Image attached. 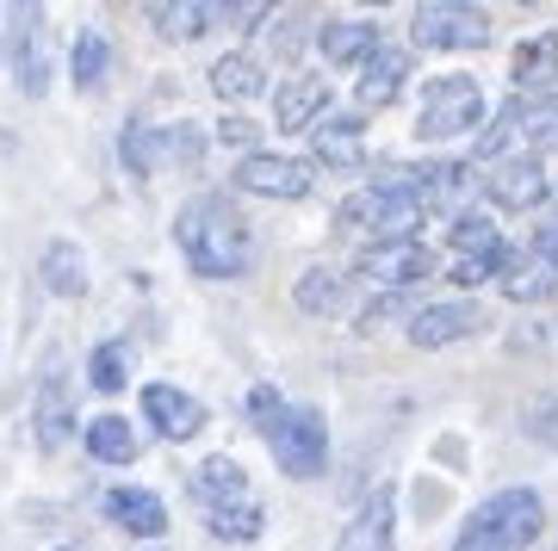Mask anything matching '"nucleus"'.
Listing matches in <instances>:
<instances>
[{"instance_id":"nucleus-1","label":"nucleus","mask_w":558,"mask_h":551,"mask_svg":"<svg viewBox=\"0 0 558 551\" xmlns=\"http://www.w3.org/2000/svg\"><path fill=\"white\" fill-rule=\"evenodd\" d=\"M174 248L199 279H242L255 273V223L230 193H193L174 217Z\"/></svg>"},{"instance_id":"nucleus-2","label":"nucleus","mask_w":558,"mask_h":551,"mask_svg":"<svg viewBox=\"0 0 558 551\" xmlns=\"http://www.w3.org/2000/svg\"><path fill=\"white\" fill-rule=\"evenodd\" d=\"M546 532V502L534 483L484 495L478 509L465 514V527L453 532V551H527Z\"/></svg>"},{"instance_id":"nucleus-3","label":"nucleus","mask_w":558,"mask_h":551,"mask_svg":"<svg viewBox=\"0 0 558 551\" xmlns=\"http://www.w3.org/2000/svg\"><path fill=\"white\" fill-rule=\"evenodd\" d=\"M490 119V99L472 75H435L428 94H422L416 112V137L422 143H447V137H472L478 124Z\"/></svg>"},{"instance_id":"nucleus-4","label":"nucleus","mask_w":558,"mask_h":551,"mask_svg":"<svg viewBox=\"0 0 558 551\" xmlns=\"http://www.w3.org/2000/svg\"><path fill=\"white\" fill-rule=\"evenodd\" d=\"M267 453H274V465H279L286 477L311 483V477L329 472V421H323L317 409L292 403V409H286L274 428H267Z\"/></svg>"},{"instance_id":"nucleus-5","label":"nucleus","mask_w":558,"mask_h":551,"mask_svg":"<svg viewBox=\"0 0 558 551\" xmlns=\"http://www.w3.org/2000/svg\"><path fill=\"white\" fill-rule=\"evenodd\" d=\"M435 273V255L428 242H373V248H354L348 260V279L366 285V292H416L422 279Z\"/></svg>"},{"instance_id":"nucleus-6","label":"nucleus","mask_w":558,"mask_h":551,"mask_svg":"<svg viewBox=\"0 0 558 551\" xmlns=\"http://www.w3.org/2000/svg\"><path fill=\"white\" fill-rule=\"evenodd\" d=\"M410 44L416 50H484L490 44V13L465 0H428L410 13Z\"/></svg>"},{"instance_id":"nucleus-7","label":"nucleus","mask_w":558,"mask_h":551,"mask_svg":"<svg viewBox=\"0 0 558 551\" xmlns=\"http://www.w3.org/2000/svg\"><path fill=\"white\" fill-rule=\"evenodd\" d=\"M230 186H236V193H255V198H279V205H299V198H311V186H317V168L304 156H274V149H260V156H242L236 168H230Z\"/></svg>"},{"instance_id":"nucleus-8","label":"nucleus","mask_w":558,"mask_h":551,"mask_svg":"<svg viewBox=\"0 0 558 551\" xmlns=\"http://www.w3.org/2000/svg\"><path fill=\"white\" fill-rule=\"evenodd\" d=\"M484 304H472V297H447V304H422L416 316H410V347H422V354H440V347H453V341L465 335H484Z\"/></svg>"},{"instance_id":"nucleus-9","label":"nucleus","mask_w":558,"mask_h":551,"mask_svg":"<svg viewBox=\"0 0 558 551\" xmlns=\"http://www.w3.org/2000/svg\"><path fill=\"white\" fill-rule=\"evenodd\" d=\"M143 421H149V433H161V440H174V446H186V440H199L205 421H211V409H205L193 391H180V384H143Z\"/></svg>"},{"instance_id":"nucleus-10","label":"nucleus","mask_w":558,"mask_h":551,"mask_svg":"<svg viewBox=\"0 0 558 551\" xmlns=\"http://www.w3.org/2000/svg\"><path fill=\"white\" fill-rule=\"evenodd\" d=\"M484 193H490V205H497V211H539V205L553 198V174H546V161H539V156L515 149L509 161H497V168H490Z\"/></svg>"},{"instance_id":"nucleus-11","label":"nucleus","mask_w":558,"mask_h":551,"mask_svg":"<svg viewBox=\"0 0 558 551\" xmlns=\"http://www.w3.org/2000/svg\"><path fill=\"white\" fill-rule=\"evenodd\" d=\"M311 168H329V174L366 168V119L360 112H329L311 131Z\"/></svg>"},{"instance_id":"nucleus-12","label":"nucleus","mask_w":558,"mask_h":551,"mask_svg":"<svg viewBox=\"0 0 558 551\" xmlns=\"http://www.w3.org/2000/svg\"><path fill=\"white\" fill-rule=\"evenodd\" d=\"M336 106H329V81L323 75H286L274 87V124L286 137H299V131H317Z\"/></svg>"},{"instance_id":"nucleus-13","label":"nucleus","mask_w":558,"mask_h":551,"mask_svg":"<svg viewBox=\"0 0 558 551\" xmlns=\"http://www.w3.org/2000/svg\"><path fill=\"white\" fill-rule=\"evenodd\" d=\"M336 551H398V483H379L360 502V514L348 521Z\"/></svg>"},{"instance_id":"nucleus-14","label":"nucleus","mask_w":558,"mask_h":551,"mask_svg":"<svg viewBox=\"0 0 558 551\" xmlns=\"http://www.w3.org/2000/svg\"><path fill=\"white\" fill-rule=\"evenodd\" d=\"M32 433H38L44 453H62V446H69V433H81L75 428V409H69V378H62V359L44 366V384H38V396H32Z\"/></svg>"},{"instance_id":"nucleus-15","label":"nucleus","mask_w":558,"mask_h":551,"mask_svg":"<svg viewBox=\"0 0 558 551\" xmlns=\"http://www.w3.org/2000/svg\"><path fill=\"white\" fill-rule=\"evenodd\" d=\"M379 50H385L379 20H323V32H317V57L329 69H366Z\"/></svg>"},{"instance_id":"nucleus-16","label":"nucleus","mask_w":558,"mask_h":551,"mask_svg":"<svg viewBox=\"0 0 558 551\" xmlns=\"http://www.w3.org/2000/svg\"><path fill=\"white\" fill-rule=\"evenodd\" d=\"M416 168H422V205H428V217L447 211V223H453V217L465 211L472 180H478L472 156H428V161H416Z\"/></svg>"},{"instance_id":"nucleus-17","label":"nucleus","mask_w":558,"mask_h":551,"mask_svg":"<svg viewBox=\"0 0 558 551\" xmlns=\"http://www.w3.org/2000/svg\"><path fill=\"white\" fill-rule=\"evenodd\" d=\"M106 521L119 532H131V539H168V509H161L156 490H137V483H112L106 490Z\"/></svg>"},{"instance_id":"nucleus-18","label":"nucleus","mask_w":558,"mask_h":551,"mask_svg":"<svg viewBox=\"0 0 558 551\" xmlns=\"http://www.w3.org/2000/svg\"><path fill=\"white\" fill-rule=\"evenodd\" d=\"M143 20L161 44H199L223 20V7H211V0H156V7H143Z\"/></svg>"},{"instance_id":"nucleus-19","label":"nucleus","mask_w":558,"mask_h":551,"mask_svg":"<svg viewBox=\"0 0 558 551\" xmlns=\"http://www.w3.org/2000/svg\"><path fill=\"white\" fill-rule=\"evenodd\" d=\"M410 69H416V57H410L403 44H385L379 57L360 69V87H354V94H360V112H385V106H391V99L410 87Z\"/></svg>"},{"instance_id":"nucleus-20","label":"nucleus","mask_w":558,"mask_h":551,"mask_svg":"<svg viewBox=\"0 0 558 551\" xmlns=\"http://www.w3.org/2000/svg\"><path fill=\"white\" fill-rule=\"evenodd\" d=\"M509 75H515L521 99H546L558 87V32H539V38H521L515 57H509Z\"/></svg>"},{"instance_id":"nucleus-21","label":"nucleus","mask_w":558,"mask_h":551,"mask_svg":"<svg viewBox=\"0 0 558 551\" xmlns=\"http://www.w3.org/2000/svg\"><path fill=\"white\" fill-rule=\"evenodd\" d=\"M193 502H199L205 514L211 509H236V502H255V495H248V472H242L230 453H211L199 472H193Z\"/></svg>"},{"instance_id":"nucleus-22","label":"nucleus","mask_w":558,"mask_h":551,"mask_svg":"<svg viewBox=\"0 0 558 551\" xmlns=\"http://www.w3.org/2000/svg\"><path fill=\"white\" fill-rule=\"evenodd\" d=\"M292 304H299L304 316H341L348 310V279H341V267L311 260L299 273V285H292Z\"/></svg>"},{"instance_id":"nucleus-23","label":"nucleus","mask_w":558,"mask_h":551,"mask_svg":"<svg viewBox=\"0 0 558 551\" xmlns=\"http://www.w3.org/2000/svg\"><path fill=\"white\" fill-rule=\"evenodd\" d=\"M502 297L509 304H546V297H558V260L546 255H515L509 260V273H502Z\"/></svg>"},{"instance_id":"nucleus-24","label":"nucleus","mask_w":558,"mask_h":551,"mask_svg":"<svg viewBox=\"0 0 558 551\" xmlns=\"http://www.w3.org/2000/svg\"><path fill=\"white\" fill-rule=\"evenodd\" d=\"M81 446L100 458V465H137V453H143L137 428H131L124 415H94V421L81 428Z\"/></svg>"},{"instance_id":"nucleus-25","label":"nucleus","mask_w":558,"mask_h":551,"mask_svg":"<svg viewBox=\"0 0 558 551\" xmlns=\"http://www.w3.org/2000/svg\"><path fill=\"white\" fill-rule=\"evenodd\" d=\"M205 81H211V94H218L223 106H248V99L267 87V69H260L248 50H230V57L211 62V75H205Z\"/></svg>"},{"instance_id":"nucleus-26","label":"nucleus","mask_w":558,"mask_h":551,"mask_svg":"<svg viewBox=\"0 0 558 551\" xmlns=\"http://www.w3.org/2000/svg\"><path fill=\"white\" fill-rule=\"evenodd\" d=\"M447 242H453V260H472V255H502L509 242H502L497 217L478 211V205H465V211L447 223Z\"/></svg>"},{"instance_id":"nucleus-27","label":"nucleus","mask_w":558,"mask_h":551,"mask_svg":"<svg viewBox=\"0 0 558 551\" xmlns=\"http://www.w3.org/2000/svg\"><path fill=\"white\" fill-rule=\"evenodd\" d=\"M515 106V143L527 149V156H539V149H558V94L546 99H509Z\"/></svg>"},{"instance_id":"nucleus-28","label":"nucleus","mask_w":558,"mask_h":551,"mask_svg":"<svg viewBox=\"0 0 558 551\" xmlns=\"http://www.w3.org/2000/svg\"><path fill=\"white\" fill-rule=\"evenodd\" d=\"M38 273H44V285H50L57 297H81V292H87V260H81V248L69 236H57L50 248H44Z\"/></svg>"},{"instance_id":"nucleus-29","label":"nucleus","mask_w":558,"mask_h":551,"mask_svg":"<svg viewBox=\"0 0 558 551\" xmlns=\"http://www.w3.org/2000/svg\"><path fill=\"white\" fill-rule=\"evenodd\" d=\"M106 69H112V44H106V32H75V44H69V75H75V87H100Z\"/></svg>"},{"instance_id":"nucleus-30","label":"nucleus","mask_w":558,"mask_h":551,"mask_svg":"<svg viewBox=\"0 0 558 551\" xmlns=\"http://www.w3.org/2000/svg\"><path fill=\"white\" fill-rule=\"evenodd\" d=\"M205 527H211V539H223V546H255L260 532H267V514H260V502H236V509H211Z\"/></svg>"},{"instance_id":"nucleus-31","label":"nucleus","mask_w":558,"mask_h":551,"mask_svg":"<svg viewBox=\"0 0 558 551\" xmlns=\"http://www.w3.org/2000/svg\"><path fill=\"white\" fill-rule=\"evenodd\" d=\"M131 341H100V347H94V354H87V384H94V391H124V384H131Z\"/></svg>"},{"instance_id":"nucleus-32","label":"nucleus","mask_w":558,"mask_h":551,"mask_svg":"<svg viewBox=\"0 0 558 551\" xmlns=\"http://www.w3.org/2000/svg\"><path fill=\"white\" fill-rule=\"evenodd\" d=\"M13 81H20V94H32V99H38L44 87H50V50H44L38 32L13 38Z\"/></svg>"},{"instance_id":"nucleus-33","label":"nucleus","mask_w":558,"mask_h":551,"mask_svg":"<svg viewBox=\"0 0 558 551\" xmlns=\"http://www.w3.org/2000/svg\"><path fill=\"white\" fill-rule=\"evenodd\" d=\"M336 230H341V236H354L360 248H366V242L379 236V198L366 193V186H354V193L336 205Z\"/></svg>"},{"instance_id":"nucleus-34","label":"nucleus","mask_w":558,"mask_h":551,"mask_svg":"<svg viewBox=\"0 0 558 551\" xmlns=\"http://www.w3.org/2000/svg\"><path fill=\"white\" fill-rule=\"evenodd\" d=\"M211 149V131L193 119L180 124H161V161H180V168H199V156Z\"/></svg>"},{"instance_id":"nucleus-35","label":"nucleus","mask_w":558,"mask_h":551,"mask_svg":"<svg viewBox=\"0 0 558 551\" xmlns=\"http://www.w3.org/2000/svg\"><path fill=\"white\" fill-rule=\"evenodd\" d=\"M416 310H422L416 292H379L366 310L354 316V335H379V322H403V329H410V316Z\"/></svg>"},{"instance_id":"nucleus-36","label":"nucleus","mask_w":558,"mask_h":551,"mask_svg":"<svg viewBox=\"0 0 558 551\" xmlns=\"http://www.w3.org/2000/svg\"><path fill=\"white\" fill-rule=\"evenodd\" d=\"M119 156L131 174H156V161H161V131H149L143 119L124 124V143H119Z\"/></svg>"},{"instance_id":"nucleus-37","label":"nucleus","mask_w":558,"mask_h":551,"mask_svg":"<svg viewBox=\"0 0 558 551\" xmlns=\"http://www.w3.org/2000/svg\"><path fill=\"white\" fill-rule=\"evenodd\" d=\"M521 433L539 440V446H558V391H539L527 409H521Z\"/></svg>"},{"instance_id":"nucleus-38","label":"nucleus","mask_w":558,"mask_h":551,"mask_svg":"<svg viewBox=\"0 0 558 551\" xmlns=\"http://www.w3.org/2000/svg\"><path fill=\"white\" fill-rule=\"evenodd\" d=\"M274 50H279V62H292L304 50V13H299V7L274 13Z\"/></svg>"},{"instance_id":"nucleus-39","label":"nucleus","mask_w":558,"mask_h":551,"mask_svg":"<svg viewBox=\"0 0 558 551\" xmlns=\"http://www.w3.org/2000/svg\"><path fill=\"white\" fill-rule=\"evenodd\" d=\"M211 137H218L223 149H242V156H260V149H255V137H260V131H255V119H242V112H223Z\"/></svg>"},{"instance_id":"nucleus-40","label":"nucleus","mask_w":558,"mask_h":551,"mask_svg":"<svg viewBox=\"0 0 558 551\" xmlns=\"http://www.w3.org/2000/svg\"><path fill=\"white\" fill-rule=\"evenodd\" d=\"M286 409H292V403H286V396H279L274 384H255V391H248V415H255V428H260V433L274 428V421H279Z\"/></svg>"},{"instance_id":"nucleus-41","label":"nucleus","mask_w":558,"mask_h":551,"mask_svg":"<svg viewBox=\"0 0 558 551\" xmlns=\"http://www.w3.org/2000/svg\"><path fill=\"white\" fill-rule=\"evenodd\" d=\"M539 335H546L539 322H515V335H509V347H539Z\"/></svg>"},{"instance_id":"nucleus-42","label":"nucleus","mask_w":558,"mask_h":551,"mask_svg":"<svg viewBox=\"0 0 558 551\" xmlns=\"http://www.w3.org/2000/svg\"><path fill=\"white\" fill-rule=\"evenodd\" d=\"M57 551H81V546H57Z\"/></svg>"},{"instance_id":"nucleus-43","label":"nucleus","mask_w":558,"mask_h":551,"mask_svg":"<svg viewBox=\"0 0 558 551\" xmlns=\"http://www.w3.org/2000/svg\"><path fill=\"white\" fill-rule=\"evenodd\" d=\"M553 198H558V180H553Z\"/></svg>"}]
</instances>
